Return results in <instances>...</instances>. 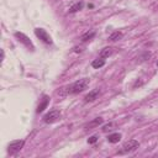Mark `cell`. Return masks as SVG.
<instances>
[{"instance_id":"6da1fadb","label":"cell","mask_w":158,"mask_h":158,"mask_svg":"<svg viewBox=\"0 0 158 158\" xmlns=\"http://www.w3.org/2000/svg\"><path fill=\"white\" fill-rule=\"evenodd\" d=\"M89 85V79L87 78H83V79H79L77 82H74L72 85L68 87L67 89V93L68 94H79L82 91H84Z\"/></svg>"},{"instance_id":"7a4b0ae2","label":"cell","mask_w":158,"mask_h":158,"mask_svg":"<svg viewBox=\"0 0 158 158\" xmlns=\"http://www.w3.org/2000/svg\"><path fill=\"white\" fill-rule=\"evenodd\" d=\"M138 147H140V142H138V141H136V140H130V141H127V142L122 146V148H121L118 153H119V154H127V153L135 152Z\"/></svg>"},{"instance_id":"3957f363","label":"cell","mask_w":158,"mask_h":158,"mask_svg":"<svg viewBox=\"0 0 158 158\" xmlns=\"http://www.w3.org/2000/svg\"><path fill=\"white\" fill-rule=\"evenodd\" d=\"M24 145H25V141L24 140H17V141H13L9 146H8V153L10 154V156H14V154H16L17 152H20L21 149H22V147H24Z\"/></svg>"},{"instance_id":"277c9868","label":"cell","mask_w":158,"mask_h":158,"mask_svg":"<svg viewBox=\"0 0 158 158\" xmlns=\"http://www.w3.org/2000/svg\"><path fill=\"white\" fill-rule=\"evenodd\" d=\"M61 118V111L60 110H51L49 113H47L43 116V121L46 124H53L56 121H58Z\"/></svg>"},{"instance_id":"5b68a950","label":"cell","mask_w":158,"mask_h":158,"mask_svg":"<svg viewBox=\"0 0 158 158\" xmlns=\"http://www.w3.org/2000/svg\"><path fill=\"white\" fill-rule=\"evenodd\" d=\"M35 35L46 44H52V37L49 36V33H47L46 30L43 29H35Z\"/></svg>"},{"instance_id":"8992f818","label":"cell","mask_w":158,"mask_h":158,"mask_svg":"<svg viewBox=\"0 0 158 158\" xmlns=\"http://www.w3.org/2000/svg\"><path fill=\"white\" fill-rule=\"evenodd\" d=\"M15 37H16L21 43H24L27 48H30V49H33V48H35L33 44H32V42L30 41V38H29L25 33H22V32H15Z\"/></svg>"},{"instance_id":"52a82bcc","label":"cell","mask_w":158,"mask_h":158,"mask_svg":"<svg viewBox=\"0 0 158 158\" xmlns=\"http://www.w3.org/2000/svg\"><path fill=\"white\" fill-rule=\"evenodd\" d=\"M102 118H95V119H93L89 124H87V126H85V130L87 131H90V130H93V129H95V127H99L101 124H102Z\"/></svg>"},{"instance_id":"ba28073f","label":"cell","mask_w":158,"mask_h":158,"mask_svg":"<svg viewBox=\"0 0 158 158\" xmlns=\"http://www.w3.org/2000/svg\"><path fill=\"white\" fill-rule=\"evenodd\" d=\"M99 95H100V90H99V89H94V90L89 91V93L85 95L84 101H85V102L94 101V100H96V99H98V96H99Z\"/></svg>"},{"instance_id":"9c48e42d","label":"cell","mask_w":158,"mask_h":158,"mask_svg":"<svg viewBox=\"0 0 158 158\" xmlns=\"http://www.w3.org/2000/svg\"><path fill=\"white\" fill-rule=\"evenodd\" d=\"M113 52H114V48H111V47H105V48H102L101 51H100V58H108V57H110L111 55H113Z\"/></svg>"},{"instance_id":"30bf717a","label":"cell","mask_w":158,"mask_h":158,"mask_svg":"<svg viewBox=\"0 0 158 158\" xmlns=\"http://www.w3.org/2000/svg\"><path fill=\"white\" fill-rule=\"evenodd\" d=\"M48 102H49V98H48V96H44V98H43V100H42V102H41V104L38 105V106H37V110H36V111H37L38 114H40V113H42V111L47 108Z\"/></svg>"},{"instance_id":"8fae6325","label":"cell","mask_w":158,"mask_h":158,"mask_svg":"<svg viewBox=\"0 0 158 158\" xmlns=\"http://www.w3.org/2000/svg\"><path fill=\"white\" fill-rule=\"evenodd\" d=\"M94 36H95V32H94V31H88V32H85L84 35L80 36V41H82V42H88V41L93 40Z\"/></svg>"},{"instance_id":"7c38bea8","label":"cell","mask_w":158,"mask_h":158,"mask_svg":"<svg viewBox=\"0 0 158 158\" xmlns=\"http://www.w3.org/2000/svg\"><path fill=\"white\" fill-rule=\"evenodd\" d=\"M83 6H84V3H83V2L75 3L74 5H72V6L69 8V13H71V14H74V13L79 11V10H82V9H83Z\"/></svg>"},{"instance_id":"4fadbf2b","label":"cell","mask_w":158,"mask_h":158,"mask_svg":"<svg viewBox=\"0 0 158 158\" xmlns=\"http://www.w3.org/2000/svg\"><path fill=\"white\" fill-rule=\"evenodd\" d=\"M121 140V133H111V135H109L108 136V141L110 142V143H118L119 141Z\"/></svg>"},{"instance_id":"5bb4252c","label":"cell","mask_w":158,"mask_h":158,"mask_svg":"<svg viewBox=\"0 0 158 158\" xmlns=\"http://www.w3.org/2000/svg\"><path fill=\"white\" fill-rule=\"evenodd\" d=\"M104 66H105V61L102 58H98V60H94L91 62V67L95 68V69H99V68H101Z\"/></svg>"},{"instance_id":"9a60e30c","label":"cell","mask_w":158,"mask_h":158,"mask_svg":"<svg viewBox=\"0 0 158 158\" xmlns=\"http://www.w3.org/2000/svg\"><path fill=\"white\" fill-rule=\"evenodd\" d=\"M121 38H122V32H119V31H116V32H114V33H111V35L109 36V41H111V42L119 41V40H121Z\"/></svg>"},{"instance_id":"2e32d148","label":"cell","mask_w":158,"mask_h":158,"mask_svg":"<svg viewBox=\"0 0 158 158\" xmlns=\"http://www.w3.org/2000/svg\"><path fill=\"white\" fill-rule=\"evenodd\" d=\"M114 127H115V124H114V122H109V124H106V125L102 126V131H104V132H108V131L114 130Z\"/></svg>"},{"instance_id":"e0dca14e","label":"cell","mask_w":158,"mask_h":158,"mask_svg":"<svg viewBox=\"0 0 158 158\" xmlns=\"http://www.w3.org/2000/svg\"><path fill=\"white\" fill-rule=\"evenodd\" d=\"M149 57H151V53H149V52H145V53H143L142 56H140V61H141V62H143V61L148 60Z\"/></svg>"},{"instance_id":"ac0fdd59","label":"cell","mask_w":158,"mask_h":158,"mask_svg":"<svg viewBox=\"0 0 158 158\" xmlns=\"http://www.w3.org/2000/svg\"><path fill=\"white\" fill-rule=\"evenodd\" d=\"M96 141H98V136H96V135H94V136H91V137L88 138V143H89V145H93V143H95Z\"/></svg>"},{"instance_id":"d6986e66","label":"cell","mask_w":158,"mask_h":158,"mask_svg":"<svg viewBox=\"0 0 158 158\" xmlns=\"http://www.w3.org/2000/svg\"><path fill=\"white\" fill-rule=\"evenodd\" d=\"M74 52H82V47H75L74 48Z\"/></svg>"},{"instance_id":"ffe728a7","label":"cell","mask_w":158,"mask_h":158,"mask_svg":"<svg viewBox=\"0 0 158 158\" xmlns=\"http://www.w3.org/2000/svg\"><path fill=\"white\" fill-rule=\"evenodd\" d=\"M157 67H158V61H157Z\"/></svg>"}]
</instances>
